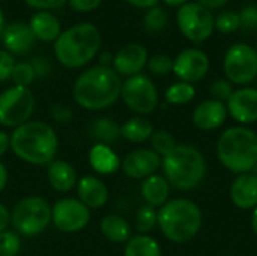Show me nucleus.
Listing matches in <instances>:
<instances>
[{
	"mask_svg": "<svg viewBox=\"0 0 257 256\" xmlns=\"http://www.w3.org/2000/svg\"><path fill=\"white\" fill-rule=\"evenodd\" d=\"M102 0H68L69 6L75 12H90L95 11Z\"/></svg>",
	"mask_w": 257,
	"mask_h": 256,
	"instance_id": "a19ab883",
	"label": "nucleus"
},
{
	"mask_svg": "<svg viewBox=\"0 0 257 256\" xmlns=\"http://www.w3.org/2000/svg\"><path fill=\"white\" fill-rule=\"evenodd\" d=\"M47 178L50 186L59 193H68L77 186V170L65 160H53L47 169Z\"/></svg>",
	"mask_w": 257,
	"mask_h": 256,
	"instance_id": "412c9836",
	"label": "nucleus"
},
{
	"mask_svg": "<svg viewBox=\"0 0 257 256\" xmlns=\"http://www.w3.org/2000/svg\"><path fill=\"white\" fill-rule=\"evenodd\" d=\"M223 71L232 84H248L257 77V51L247 44H233L224 54Z\"/></svg>",
	"mask_w": 257,
	"mask_h": 256,
	"instance_id": "9b49d317",
	"label": "nucleus"
},
{
	"mask_svg": "<svg viewBox=\"0 0 257 256\" xmlns=\"http://www.w3.org/2000/svg\"><path fill=\"white\" fill-rule=\"evenodd\" d=\"M90 222V210L74 198H62L51 207V223L63 234L83 231Z\"/></svg>",
	"mask_w": 257,
	"mask_h": 256,
	"instance_id": "f8f14e48",
	"label": "nucleus"
},
{
	"mask_svg": "<svg viewBox=\"0 0 257 256\" xmlns=\"http://www.w3.org/2000/svg\"><path fill=\"white\" fill-rule=\"evenodd\" d=\"M239 23L244 32H254L257 30V5H248L241 9Z\"/></svg>",
	"mask_w": 257,
	"mask_h": 256,
	"instance_id": "4c0bfd02",
	"label": "nucleus"
},
{
	"mask_svg": "<svg viewBox=\"0 0 257 256\" xmlns=\"http://www.w3.org/2000/svg\"><path fill=\"white\" fill-rule=\"evenodd\" d=\"M149 140H151V149L157 152L161 158L166 157L169 152H172L178 145L173 134L167 130H155Z\"/></svg>",
	"mask_w": 257,
	"mask_h": 256,
	"instance_id": "c756f323",
	"label": "nucleus"
},
{
	"mask_svg": "<svg viewBox=\"0 0 257 256\" xmlns=\"http://www.w3.org/2000/svg\"><path fill=\"white\" fill-rule=\"evenodd\" d=\"M251 231L257 237V207L253 208V214H251Z\"/></svg>",
	"mask_w": 257,
	"mask_h": 256,
	"instance_id": "603ef678",
	"label": "nucleus"
},
{
	"mask_svg": "<svg viewBox=\"0 0 257 256\" xmlns=\"http://www.w3.org/2000/svg\"><path fill=\"white\" fill-rule=\"evenodd\" d=\"M202 222L199 205L185 198L167 201L158 210V228L169 241L176 244L191 241L199 234Z\"/></svg>",
	"mask_w": 257,
	"mask_h": 256,
	"instance_id": "39448f33",
	"label": "nucleus"
},
{
	"mask_svg": "<svg viewBox=\"0 0 257 256\" xmlns=\"http://www.w3.org/2000/svg\"><path fill=\"white\" fill-rule=\"evenodd\" d=\"M232 204L239 210H253L257 207V175L253 172L238 175L229 190Z\"/></svg>",
	"mask_w": 257,
	"mask_h": 256,
	"instance_id": "6ab92c4d",
	"label": "nucleus"
},
{
	"mask_svg": "<svg viewBox=\"0 0 257 256\" xmlns=\"http://www.w3.org/2000/svg\"><path fill=\"white\" fill-rule=\"evenodd\" d=\"M11 78H12L15 86L29 88L36 78V72H35L33 65L30 62H18V63H15Z\"/></svg>",
	"mask_w": 257,
	"mask_h": 256,
	"instance_id": "473e14b6",
	"label": "nucleus"
},
{
	"mask_svg": "<svg viewBox=\"0 0 257 256\" xmlns=\"http://www.w3.org/2000/svg\"><path fill=\"white\" fill-rule=\"evenodd\" d=\"M89 133L96 143L110 145L120 137V125L111 118H98L92 122Z\"/></svg>",
	"mask_w": 257,
	"mask_h": 256,
	"instance_id": "cd10ccee",
	"label": "nucleus"
},
{
	"mask_svg": "<svg viewBox=\"0 0 257 256\" xmlns=\"http://www.w3.org/2000/svg\"><path fill=\"white\" fill-rule=\"evenodd\" d=\"M148 50L140 44H126L113 56V69L119 75L133 77L142 74L148 65Z\"/></svg>",
	"mask_w": 257,
	"mask_h": 256,
	"instance_id": "dca6fc26",
	"label": "nucleus"
},
{
	"mask_svg": "<svg viewBox=\"0 0 257 256\" xmlns=\"http://www.w3.org/2000/svg\"><path fill=\"white\" fill-rule=\"evenodd\" d=\"M21 250V238L15 231L0 232V256H17Z\"/></svg>",
	"mask_w": 257,
	"mask_h": 256,
	"instance_id": "f704fd0d",
	"label": "nucleus"
},
{
	"mask_svg": "<svg viewBox=\"0 0 257 256\" xmlns=\"http://www.w3.org/2000/svg\"><path fill=\"white\" fill-rule=\"evenodd\" d=\"M77 195L78 199L89 208V210H99L102 208L110 198L108 187L104 181L93 175H86L77 181Z\"/></svg>",
	"mask_w": 257,
	"mask_h": 256,
	"instance_id": "aec40b11",
	"label": "nucleus"
},
{
	"mask_svg": "<svg viewBox=\"0 0 257 256\" xmlns=\"http://www.w3.org/2000/svg\"><path fill=\"white\" fill-rule=\"evenodd\" d=\"M167 6H172V8H181L182 5L188 3V0H163Z\"/></svg>",
	"mask_w": 257,
	"mask_h": 256,
	"instance_id": "3c124183",
	"label": "nucleus"
},
{
	"mask_svg": "<svg viewBox=\"0 0 257 256\" xmlns=\"http://www.w3.org/2000/svg\"><path fill=\"white\" fill-rule=\"evenodd\" d=\"M126 3L136 6V8H142V9H151L154 6H157V3L160 0H125Z\"/></svg>",
	"mask_w": 257,
	"mask_h": 256,
	"instance_id": "a18cd8bd",
	"label": "nucleus"
},
{
	"mask_svg": "<svg viewBox=\"0 0 257 256\" xmlns=\"http://www.w3.org/2000/svg\"><path fill=\"white\" fill-rule=\"evenodd\" d=\"M167 23H169V17H167L166 11L163 8H158V6L148 9V12L143 17V26L151 33L161 32L167 26Z\"/></svg>",
	"mask_w": 257,
	"mask_h": 256,
	"instance_id": "2f4dec72",
	"label": "nucleus"
},
{
	"mask_svg": "<svg viewBox=\"0 0 257 256\" xmlns=\"http://www.w3.org/2000/svg\"><path fill=\"white\" fill-rule=\"evenodd\" d=\"M146 66L155 75H167L173 71V59L167 54H154L148 59Z\"/></svg>",
	"mask_w": 257,
	"mask_h": 256,
	"instance_id": "c9c22d12",
	"label": "nucleus"
},
{
	"mask_svg": "<svg viewBox=\"0 0 257 256\" xmlns=\"http://www.w3.org/2000/svg\"><path fill=\"white\" fill-rule=\"evenodd\" d=\"M15 59L6 50H0V81H6L12 77V71L15 66Z\"/></svg>",
	"mask_w": 257,
	"mask_h": 256,
	"instance_id": "58836bf2",
	"label": "nucleus"
},
{
	"mask_svg": "<svg viewBox=\"0 0 257 256\" xmlns=\"http://www.w3.org/2000/svg\"><path fill=\"white\" fill-rule=\"evenodd\" d=\"M256 51H257V42H256Z\"/></svg>",
	"mask_w": 257,
	"mask_h": 256,
	"instance_id": "5fc2aeb1",
	"label": "nucleus"
},
{
	"mask_svg": "<svg viewBox=\"0 0 257 256\" xmlns=\"http://www.w3.org/2000/svg\"><path fill=\"white\" fill-rule=\"evenodd\" d=\"M215 29L221 33H233L241 29L239 14L233 11H223L215 17Z\"/></svg>",
	"mask_w": 257,
	"mask_h": 256,
	"instance_id": "72a5a7b5",
	"label": "nucleus"
},
{
	"mask_svg": "<svg viewBox=\"0 0 257 256\" xmlns=\"http://www.w3.org/2000/svg\"><path fill=\"white\" fill-rule=\"evenodd\" d=\"M163 177L170 187L190 192L202 184L206 175V161L203 154L190 145H176V148L161 158Z\"/></svg>",
	"mask_w": 257,
	"mask_h": 256,
	"instance_id": "423d86ee",
	"label": "nucleus"
},
{
	"mask_svg": "<svg viewBox=\"0 0 257 256\" xmlns=\"http://www.w3.org/2000/svg\"><path fill=\"white\" fill-rule=\"evenodd\" d=\"M51 223V205L41 196H26L11 211V225L21 237H36Z\"/></svg>",
	"mask_w": 257,
	"mask_h": 256,
	"instance_id": "0eeeda50",
	"label": "nucleus"
},
{
	"mask_svg": "<svg viewBox=\"0 0 257 256\" xmlns=\"http://www.w3.org/2000/svg\"><path fill=\"white\" fill-rule=\"evenodd\" d=\"M29 26L35 38L42 42H54L62 33L60 21L48 11H38L32 15Z\"/></svg>",
	"mask_w": 257,
	"mask_h": 256,
	"instance_id": "5701e85b",
	"label": "nucleus"
},
{
	"mask_svg": "<svg viewBox=\"0 0 257 256\" xmlns=\"http://www.w3.org/2000/svg\"><path fill=\"white\" fill-rule=\"evenodd\" d=\"M211 62L205 51L199 48H185L173 59V71L179 81L197 83L203 80L209 71Z\"/></svg>",
	"mask_w": 257,
	"mask_h": 256,
	"instance_id": "ddd939ff",
	"label": "nucleus"
},
{
	"mask_svg": "<svg viewBox=\"0 0 257 256\" xmlns=\"http://www.w3.org/2000/svg\"><path fill=\"white\" fill-rule=\"evenodd\" d=\"M8 169H6V166L0 161V193L5 190V187H6V184H8Z\"/></svg>",
	"mask_w": 257,
	"mask_h": 256,
	"instance_id": "09e8293b",
	"label": "nucleus"
},
{
	"mask_svg": "<svg viewBox=\"0 0 257 256\" xmlns=\"http://www.w3.org/2000/svg\"><path fill=\"white\" fill-rule=\"evenodd\" d=\"M101 42L96 26L80 23L62 32L54 41V56L66 68H81L98 54Z\"/></svg>",
	"mask_w": 257,
	"mask_h": 256,
	"instance_id": "20e7f679",
	"label": "nucleus"
},
{
	"mask_svg": "<svg viewBox=\"0 0 257 256\" xmlns=\"http://www.w3.org/2000/svg\"><path fill=\"white\" fill-rule=\"evenodd\" d=\"M36 106L33 92L29 88L11 86L0 94V125L17 128L30 121Z\"/></svg>",
	"mask_w": 257,
	"mask_h": 256,
	"instance_id": "1a4fd4ad",
	"label": "nucleus"
},
{
	"mask_svg": "<svg viewBox=\"0 0 257 256\" xmlns=\"http://www.w3.org/2000/svg\"><path fill=\"white\" fill-rule=\"evenodd\" d=\"M142 196L146 202V205L151 207H163L170 196V184L163 175H151L146 180H143L140 186Z\"/></svg>",
	"mask_w": 257,
	"mask_h": 256,
	"instance_id": "b1692460",
	"label": "nucleus"
},
{
	"mask_svg": "<svg viewBox=\"0 0 257 256\" xmlns=\"http://www.w3.org/2000/svg\"><path fill=\"white\" fill-rule=\"evenodd\" d=\"M176 24L182 36L200 44L211 38L215 30V17L212 11L197 2L182 5L176 12Z\"/></svg>",
	"mask_w": 257,
	"mask_h": 256,
	"instance_id": "6e6552de",
	"label": "nucleus"
},
{
	"mask_svg": "<svg viewBox=\"0 0 257 256\" xmlns=\"http://www.w3.org/2000/svg\"><path fill=\"white\" fill-rule=\"evenodd\" d=\"M51 116H53L54 121L62 122V124H66V122L71 121L72 112H71L69 107L63 106V104H54V106L51 107Z\"/></svg>",
	"mask_w": 257,
	"mask_h": 256,
	"instance_id": "79ce46f5",
	"label": "nucleus"
},
{
	"mask_svg": "<svg viewBox=\"0 0 257 256\" xmlns=\"http://www.w3.org/2000/svg\"><path fill=\"white\" fill-rule=\"evenodd\" d=\"M11 225V211L6 208L5 204L0 202V232L6 231Z\"/></svg>",
	"mask_w": 257,
	"mask_h": 256,
	"instance_id": "37998d69",
	"label": "nucleus"
},
{
	"mask_svg": "<svg viewBox=\"0 0 257 256\" xmlns=\"http://www.w3.org/2000/svg\"><path fill=\"white\" fill-rule=\"evenodd\" d=\"M3 30H5V15H3V12L0 9V38L3 35Z\"/></svg>",
	"mask_w": 257,
	"mask_h": 256,
	"instance_id": "864d4df0",
	"label": "nucleus"
},
{
	"mask_svg": "<svg viewBox=\"0 0 257 256\" xmlns=\"http://www.w3.org/2000/svg\"><path fill=\"white\" fill-rule=\"evenodd\" d=\"M217 158L235 175L253 172L257 166L256 131L244 125L224 130L217 142Z\"/></svg>",
	"mask_w": 257,
	"mask_h": 256,
	"instance_id": "7ed1b4c3",
	"label": "nucleus"
},
{
	"mask_svg": "<svg viewBox=\"0 0 257 256\" xmlns=\"http://www.w3.org/2000/svg\"><path fill=\"white\" fill-rule=\"evenodd\" d=\"M26 5L36 11H54L62 8L68 0H24Z\"/></svg>",
	"mask_w": 257,
	"mask_h": 256,
	"instance_id": "ea45409f",
	"label": "nucleus"
},
{
	"mask_svg": "<svg viewBox=\"0 0 257 256\" xmlns=\"http://www.w3.org/2000/svg\"><path fill=\"white\" fill-rule=\"evenodd\" d=\"M120 98L125 106L139 116L151 115L160 101L157 86L145 74H137L122 81Z\"/></svg>",
	"mask_w": 257,
	"mask_h": 256,
	"instance_id": "9d476101",
	"label": "nucleus"
},
{
	"mask_svg": "<svg viewBox=\"0 0 257 256\" xmlns=\"http://www.w3.org/2000/svg\"><path fill=\"white\" fill-rule=\"evenodd\" d=\"M89 163L99 175H113L120 169V158L110 145L95 143L89 151Z\"/></svg>",
	"mask_w": 257,
	"mask_h": 256,
	"instance_id": "4be33fe9",
	"label": "nucleus"
},
{
	"mask_svg": "<svg viewBox=\"0 0 257 256\" xmlns=\"http://www.w3.org/2000/svg\"><path fill=\"white\" fill-rule=\"evenodd\" d=\"M110 63H113V54L102 53L101 57H99V65L101 66H110Z\"/></svg>",
	"mask_w": 257,
	"mask_h": 256,
	"instance_id": "8fccbe9b",
	"label": "nucleus"
},
{
	"mask_svg": "<svg viewBox=\"0 0 257 256\" xmlns=\"http://www.w3.org/2000/svg\"><path fill=\"white\" fill-rule=\"evenodd\" d=\"M209 92L214 97V100L221 101V103H227V100L233 94V84L227 78H218L211 84Z\"/></svg>",
	"mask_w": 257,
	"mask_h": 256,
	"instance_id": "e433bc0d",
	"label": "nucleus"
},
{
	"mask_svg": "<svg viewBox=\"0 0 257 256\" xmlns=\"http://www.w3.org/2000/svg\"><path fill=\"white\" fill-rule=\"evenodd\" d=\"M154 125L145 116H134L120 125V137L131 143H143L154 134Z\"/></svg>",
	"mask_w": 257,
	"mask_h": 256,
	"instance_id": "a878e982",
	"label": "nucleus"
},
{
	"mask_svg": "<svg viewBox=\"0 0 257 256\" xmlns=\"http://www.w3.org/2000/svg\"><path fill=\"white\" fill-rule=\"evenodd\" d=\"M120 75L110 66H92L78 75L72 86L75 103L86 110H104L120 98Z\"/></svg>",
	"mask_w": 257,
	"mask_h": 256,
	"instance_id": "f03ea898",
	"label": "nucleus"
},
{
	"mask_svg": "<svg viewBox=\"0 0 257 256\" xmlns=\"http://www.w3.org/2000/svg\"><path fill=\"white\" fill-rule=\"evenodd\" d=\"M194 97H196V88L185 81H176V83L170 84L164 94L166 101L173 106L188 104L194 100Z\"/></svg>",
	"mask_w": 257,
	"mask_h": 256,
	"instance_id": "c85d7f7f",
	"label": "nucleus"
},
{
	"mask_svg": "<svg viewBox=\"0 0 257 256\" xmlns=\"http://www.w3.org/2000/svg\"><path fill=\"white\" fill-rule=\"evenodd\" d=\"M32 65H33V68H35L36 75H44V74H47V72L50 71V65H47L45 60H42V59H35V60L32 62Z\"/></svg>",
	"mask_w": 257,
	"mask_h": 256,
	"instance_id": "49530a36",
	"label": "nucleus"
},
{
	"mask_svg": "<svg viewBox=\"0 0 257 256\" xmlns=\"http://www.w3.org/2000/svg\"><path fill=\"white\" fill-rule=\"evenodd\" d=\"M197 3H200V5H203L205 8H208V9H218V8H223L226 3H227V0H197Z\"/></svg>",
	"mask_w": 257,
	"mask_h": 256,
	"instance_id": "de8ad7c7",
	"label": "nucleus"
},
{
	"mask_svg": "<svg viewBox=\"0 0 257 256\" xmlns=\"http://www.w3.org/2000/svg\"><path fill=\"white\" fill-rule=\"evenodd\" d=\"M11 149V134H8L6 131L0 130V157Z\"/></svg>",
	"mask_w": 257,
	"mask_h": 256,
	"instance_id": "c03bdc74",
	"label": "nucleus"
},
{
	"mask_svg": "<svg viewBox=\"0 0 257 256\" xmlns=\"http://www.w3.org/2000/svg\"><path fill=\"white\" fill-rule=\"evenodd\" d=\"M11 149L23 161L33 166H48L56 160L59 137L44 121H27L11 133Z\"/></svg>",
	"mask_w": 257,
	"mask_h": 256,
	"instance_id": "f257e3e1",
	"label": "nucleus"
},
{
	"mask_svg": "<svg viewBox=\"0 0 257 256\" xmlns=\"http://www.w3.org/2000/svg\"><path fill=\"white\" fill-rule=\"evenodd\" d=\"M2 41L8 53H11L12 56H21L27 54L35 47L36 38L29 24L12 23L9 26H5Z\"/></svg>",
	"mask_w": 257,
	"mask_h": 256,
	"instance_id": "a211bd4d",
	"label": "nucleus"
},
{
	"mask_svg": "<svg viewBox=\"0 0 257 256\" xmlns=\"http://www.w3.org/2000/svg\"><path fill=\"white\" fill-rule=\"evenodd\" d=\"M99 229L104 238L116 244L126 243L133 237V228L130 222L125 217L117 216V214L105 216L99 223Z\"/></svg>",
	"mask_w": 257,
	"mask_h": 256,
	"instance_id": "393cba45",
	"label": "nucleus"
},
{
	"mask_svg": "<svg viewBox=\"0 0 257 256\" xmlns=\"http://www.w3.org/2000/svg\"><path fill=\"white\" fill-rule=\"evenodd\" d=\"M227 107L224 103L214 98L199 103L193 112V124L203 131H212L220 128L227 118Z\"/></svg>",
	"mask_w": 257,
	"mask_h": 256,
	"instance_id": "f3484780",
	"label": "nucleus"
},
{
	"mask_svg": "<svg viewBox=\"0 0 257 256\" xmlns=\"http://www.w3.org/2000/svg\"><path fill=\"white\" fill-rule=\"evenodd\" d=\"M161 167V157L154 152L151 148H139L128 152L122 163V172L133 180H146L151 175H155Z\"/></svg>",
	"mask_w": 257,
	"mask_h": 256,
	"instance_id": "4468645a",
	"label": "nucleus"
},
{
	"mask_svg": "<svg viewBox=\"0 0 257 256\" xmlns=\"http://www.w3.org/2000/svg\"><path fill=\"white\" fill-rule=\"evenodd\" d=\"M227 113L241 125H250L257 122V89L241 88L233 91L232 97L226 103Z\"/></svg>",
	"mask_w": 257,
	"mask_h": 256,
	"instance_id": "2eb2a0df",
	"label": "nucleus"
},
{
	"mask_svg": "<svg viewBox=\"0 0 257 256\" xmlns=\"http://www.w3.org/2000/svg\"><path fill=\"white\" fill-rule=\"evenodd\" d=\"M0 2H3V0H0Z\"/></svg>",
	"mask_w": 257,
	"mask_h": 256,
	"instance_id": "6e6d98bb",
	"label": "nucleus"
},
{
	"mask_svg": "<svg viewBox=\"0 0 257 256\" xmlns=\"http://www.w3.org/2000/svg\"><path fill=\"white\" fill-rule=\"evenodd\" d=\"M158 226V211L151 205H143L136 214V229L142 235H148Z\"/></svg>",
	"mask_w": 257,
	"mask_h": 256,
	"instance_id": "7c9ffc66",
	"label": "nucleus"
},
{
	"mask_svg": "<svg viewBox=\"0 0 257 256\" xmlns=\"http://www.w3.org/2000/svg\"><path fill=\"white\" fill-rule=\"evenodd\" d=\"M123 256H163L160 243L151 235H133L125 243Z\"/></svg>",
	"mask_w": 257,
	"mask_h": 256,
	"instance_id": "bb28decb",
	"label": "nucleus"
}]
</instances>
